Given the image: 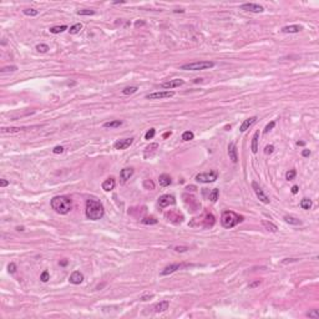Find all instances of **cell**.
Returning <instances> with one entry per match:
<instances>
[{"instance_id": "obj_1", "label": "cell", "mask_w": 319, "mask_h": 319, "mask_svg": "<svg viewBox=\"0 0 319 319\" xmlns=\"http://www.w3.org/2000/svg\"><path fill=\"white\" fill-rule=\"evenodd\" d=\"M86 217L91 221H99L105 215V208L102 203L97 201L95 198H90L86 201V208H85Z\"/></svg>"}, {"instance_id": "obj_2", "label": "cell", "mask_w": 319, "mask_h": 319, "mask_svg": "<svg viewBox=\"0 0 319 319\" xmlns=\"http://www.w3.org/2000/svg\"><path fill=\"white\" fill-rule=\"evenodd\" d=\"M51 208L56 213L66 215L71 211L72 202H71V199L66 196H55L51 199Z\"/></svg>"}, {"instance_id": "obj_3", "label": "cell", "mask_w": 319, "mask_h": 319, "mask_svg": "<svg viewBox=\"0 0 319 319\" xmlns=\"http://www.w3.org/2000/svg\"><path fill=\"white\" fill-rule=\"evenodd\" d=\"M242 221H243V217L237 215L236 212H232V211H224L222 216H221V224H222L224 228H228V229L236 227Z\"/></svg>"}, {"instance_id": "obj_4", "label": "cell", "mask_w": 319, "mask_h": 319, "mask_svg": "<svg viewBox=\"0 0 319 319\" xmlns=\"http://www.w3.org/2000/svg\"><path fill=\"white\" fill-rule=\"evenodd\" d=\"M215 66L213 61H196V63H189L181 66V70H191V71H198V70H207Z\"/></svg>"}, {"instance_id": "obj_5", "label": "cell", "mask_w": 319, "mask_h": 319, "mask_svg": "<svg viewBox=\"0 0 319 319\" xmlns=\"http://www.w3.org/2000/svg\"><path fill=\"white\" fill-rule=\"evenodd\" d=\"M218 177L217 171H210V172H203V173H198L196 176V181L201 183H212L215 182Z\"/></svg>"}, {"instance_id": "obj_6", "label": "cell", "mask_w": 319, "mask_h": 319, "mask_svg": "<svg viewBox=\"0 0 319 319\" xmlns=\"http://www.w3.org/2000/svg\"><path fill=\"white\" fill-rule=\"evenodd\" d=\"M173 95H175V92L173 91H170V90L156 91V92H152V94L146 95V99H148V100H160V99H167V97H172Z\"/></svg>"}, {"instance_id": "obj_7", "label": "cell", "mask_w": 319, "mask_h": 319, "mask_svg": "<svg viewBox=\"0 0 319 319\" xmlns=\"http://www.w3.org/2000/svg\"><path fill=\"white\" fill-rule=\"evenodd\" d=\"M252 188H253V191H254V193H256V196L259 198V201H260V202L265 203V205H268V203L271 202V199L268 198V196H267V194H265V193L263 192V189L259 187V185L257 183V182H252Z\"/></svg>"}, {"instance_id": "obj_8", "label": "cell", "mask_w": 319, "mask_h": 319, "mask_svg": "<svg viewBox=\"0 0 319 319\" xmlns=\"http://www.w3.org/2000/svg\"><path fill=\"white\" fill-rule=\"evenodd\" d=\"M186 267H189V264H185V263H175V264H171L166 267L163 271L161 272V276H168V274L173 273L178 269H182V268H186Z\"/></svg>"}, {"instance_id": "obj_9", "label": "cell", "mask_w": 319, "mask_h": 319, "mask_svg": "<svg viewBox=\"0 0 319 319\" xmlns=\"http://www.w3.org/2000/svg\"><path fill=\"white\" fill-rule=\"evenodd\" d=\"M175 202H176V199L173 196H171V194H163V196L158 198V205L162 208L168 207L170 205H175Z\"/></svg>"}, {"instance_id": "obj_10", "label": "cell", "mask_w": 319, "mask_h": 319, "mask_svg": "<svg viewBox=\"0 0 319 319\" xmlns=\"http://www.w3.org/2000/svg\"><path fill=\"white\" fill-rule=\"evenodd\" d=\"M185 84L183 80L181 79H175V80H170V81H166L161 84V87L162 88H166V90H171V88H176V87H180L182 86Z\"/></svg>"}, {"instance_id": "obj_11", "label": "cell", "mask_w": 319, "mask_h": 319, "mask_svg": "<svg viewBox=\"0 0 319 319\" xmlns=\"http://www.w3.org/2000/svg\"><path fill=\"white\" fill-rule=\"evenodd\" d=\"M241 9L242 10H246V11H251V13H262L264 10L262 5H259V4H253V3L243 4V5H241Z\"/></svg>"}, {"instance_id": "obj_12", "label": "cell", "mask_w": 319, "mask_h": 319, "mask_svg": "<svg viewBox=\"0 0 319 319\" xmlns=\"http://www.w3.org/2000/svg\"><path fill=\"white\" fill-rule=\"evenodd\" d=\"M134 142V139H122V140H118L116 142L114 143V147L116 150H126L127 147H130Z\"/></svg>"}, {"instance_id": "obj_13", "label": "cell", "mask_w": 319, "mask_h": 319, "mask_svg": "<svg viewBox=\"0 0 319 319\" xmlns=\"http://www.w3.org/2000/svg\"><path fill=\"white\" fill-rule=\"evenodd\" d=\"M69 281H70V283H72V284H81L84 281V274L79 271H75L71 273Z\"/></svg>"}, {"instance_id": "obj_14", "label": "cell", "mask_w": 319, "mask_h": 319, "mask_svg": "<svg viewBox=\"0 0 319 319\" xmlns=\"http://www.w3.org/2000/svg\"><path fill=\"white\" fill-rule=\"evenodd\" d=\"M228 155H229V160H232V162L236 163L238 161V152H237L236 143L231 142L228 145Z\"/></svg>"}, {"instance_id": "obj_15", "label": "cell", "mask_w": 319, "mask_h": 319, "mask_svg": "<svg viewBox=\"0 0 319 319\" xmlns=\"http://www.w3.org/2000/svg\"><path fill=\"white\" fill-rule=\"evenodd\" d=\"M256 121H257V116H252V117H249V118L244 120V121H243V123L241 125V127H239V131H241V132H244V131H247V130H248V128H249L251 126H253V125H254Z\"/></svg>"}, {"instance_id": "obj_16", "label": "cell", "mask_w": 319, "mask_h": 319, "mask_svg": "<svg viewBox=\"0 0 319 319\" xmlns=\"http://www.w3.org/2000/svg\"><path fill=\"white\" fill-rule=\"evenodd\" d=\"M302 30V26L300 25H288L282 28V31L286 34H294V33H299Z\"/></svg>"}, {"instance_id": "obj_17", "label": "cell", "mask_w": 319, "mask_h": 319, "mask_svg": "<svg viewBox=\"0 0 319 319\" xmlns=\"http://www.w3.org/2000/svg\"><path fill=\"white\" fill-rule=\"evenodd\" d=\"M258 141H259V131H256L253 137H252V145H251V150L253 153L258 152Z\"/></svg>"}, {"instance_id": "obj_18", "label": "cell", "mask_w": 319, "mask_h": 319, "mask_svg": "<svg viewBox=\"0 0 319 319\" xmlns=\"http://www.w3.org/2000/svg\"><path fill=\"white\" fill-rule=\"evenodd\" d=\"M115 186H116V182H115V180L112 178V177H110V178H107L106 181H104V183H102V189H105V191H112V189L115 188Z\"/></svg>"}, {"instance_id": "obj_19", "label": "cell", "mask_w": 319, "mask_h": 319, "mask_svg": "<svg viewBox=\"0 0 319 319\" xmlns=\"http://www.w3.org/2000/svg\"><path fill=\"white\" fill-rule=\"evenodd\" d=\"M158 182H160V186H162V187H167V186H170L171 182H172V180H171V177L166 175V173H163L158 177Z\"/></svg>"}, {"instance_id": "obj_20", "label": "cell", "mask_w": 319, "mask_h": 319, "mask_svg": "<svg viewBox=\"0 0 319 319\" xmlns=\"http://www.w3.org/2000/svg\"><path fill=\"white\" fill-rule=\"evenodd\" d=\"M168 305H170L168 300H162V302H160L158 304L155 305V312H156V313L165 312V311H167V309H168Z\"/></svg>"}, {"instance_id": "obj_21", "label": "cell", "mask_w": 319, "mask_h": 319, "mask_svg": "<svg viewBox=\"0 0 319 319\" xmlns=\"http://www.w3.org/2000/svg\"><path fill=\"white\" fill-rule=\"evenodd\" d=\"M134 175V168H123V170H121V172H120V176H121V178L123 181H127V180H130V177Z\"/></svg>"}, {"instance_id": "obj_22", "label": "cell", "mask_w": 319, "mask_h": 319, "mask_svg": "<svg viewBox=\"0 0 319 319\" xmlns=\"http://www.w3.org/2000/svg\"><path fill=\"white\" fill-rule=\"evenodd\" d=\"M262 224L264 226V228L267 229V231H269V232L276 233V232L278 231L277 226H276V224H273L272 222H269V221H265V219H263V221H262Z\"/></svg>"}, {"instance_id": "obj_23", "label": "cell", "mask_w": 319, "mask_h": 319, "mask_svg": "<svg viewBox=\"0 0 319 319\" xmlns=\"http://www.w3.org/2000/svg\"><path fill=\"white\" fill-rule=\"evenodd\" d=\"M122 125V121L120 120H114V121H107L104 123V127L106 128H116V127H120Z\"/></svg>"}, {"instance_id": "obj_24", "label": "cell", "mask_w": 319, "mask_h": 319, "mask_svg": "<svg viewBox=\"0 0 319 319\" xmlns=\"http://www.w3.org/2000/svg\"><path fill=\"white\" fill-rule=\"evenodd\" d=\"M21 130H24V127H1L3 134H16Z\"/></svg>"}, {"instance_id": "obj_25", "label": "cell", "mask_w": 319, "mask_h": 319, "mask_svg": "<svg viewBox=\"0 0 319 319\" xmlns=\"http://www.w3.org/2000/svg\"><path fill=\"white\" fill-rule=\"evenodd\" d=\"M65 30H68V26L59 25V26H52V28H50V33L51 34H60V33L65 31Z\"/></svg>"}, {"instance_id": "obj_26", "label": "cell", "mask_w": 319, "mask_h": 319, "mask_svg": "<svg viewBox=\"0 0 319 319\" xmlns=\"http://www.w3.org/2000/svg\"><path fill=\"white\" fill-rule=\"evenodd\" d=\"M284 221H286L287 223H290V224H294V226L302 224V221H299L298 218H295V217H292V216H284Z\"/></svg>"}, {"instance_id": "obj_27", "label": "cell", "mask_w": 319, "mask_h": 319, "mask_svg": "<svg viewBox=\"0 0 319 319\" xmlns=\"http://www.w3.org/2000/svg\"><path fill=\"white\" fill-rule=\"evenodd\" d=\"M312 201L309 198H303L302 201H300V207L303 208V210H311V207H312Z\"/></svg>"}, {"instance_id": "obj_28", "label": "cell", "mask_w": 319, "mask_h": 319, "mask_svg": "<svg viewBox=\"0 0 319 319\" xmlns=\"http://www.w3.org/2000/svg\"><path fill=\"white\" fill-rule=\"evenodd\" d=\"M82 29V24L81 23H77V24H74L71 28H70V30H69V33L70 34H72V35H75V34H79L80 33V30Z\"/></svg>"}, {"instance_id": "obj_29", "label": "cell", "mask_w": 319, "mask_h": 319, "mask_svg": "<svg viewBox=\"0 0 319 319\" xmlns=\"http://www.w3.org/2000/svg\"><path fill=\"white\" fill-rule=\"evenodd\" d=\"M218 196H219V189H218V188L212 189L211 193H210V199H211V202H216L217 199H218Z\"/></svg>"}, {"instance_id": "obj_30", "label": "cell", "mask_w": 319, "mask_h": 319, "mask_svg": "<svg viewBox=\"0 0 319 319\" xmlns=\"http://www.w3.org/2000/svg\"><path fill=\"white\" fill-rule=\"evenodd\" d=\"M139 90L137 88V86H130V87H125L122 90V94L123 95H132V94H135V92Z\"/></svg>"}, {"instance_id": "obj_31", "label": "cell", "mask_w": 319, "mask_h": 319, "mask_svg": "<svg viewBox=\"0 0 319 319\" xmlns=\"http://www.w3.org/2000/svg\"><path fill=\"white\" fill-rule=\"evenodd\" d=\"M36 50L39 51V52H41V54H45V52H47L49 50H50V49H49V46L46 45V44H38L36 45Z\"/></svg>"}, {"instance_id": "obj_32", "label": "cell", "mask_w": 319, "mask_h": 319, "mask_svg": "<svg viewBox=\"0 0 319 319\" xmlns=\"http://www.w3.org/2000/svg\"><path fill=\"white\" fill-rule=\"evenodd\" d=\"M193 139H194V135H193L192 131H186L182 134V140L183 141H191Z\"/></svg>"}, {"instance_id": "obj_33", "label": "cell", "mask_w": 319, "mask_h": 319, "mask_svg": "<svg viewBox=\"0 0 319 319\" xmlns=\"http://www.w3.org/2000/svg\"><path fill=\"white\" fill-rule=\"evenodd\" d=\"M157 148H158V143H151L150 146H147V147H146V152H145V157L148 156V152H153L155 150H157Z\"/></svg>"}, {"instance_id": "obj_34", "label": "cell", "mask_w": 319, "mask_h": 319, "mask_svg": "<svg viewBox=\"0 0 319 319\" xmlns=\"http://www.w3.org/2000/svg\"><path fill=\"white\" fill-rule=\"evenodd\" d=\"M95 11L90 10V9H82V10H77V15H94Z\"/></svg>"}, {"instance_id": "obj_35", "label": "cell", "mask_w": 319, "mask_h": 319, "mask_svg": "<svg viewBox=\"0 0 319 319\" xmlns=\"http://www.w3.org/2000/svg\"><path fill=\"white\" fill-rule=\"evenodd\" d=\"M155 135H156V130H155V128H150L145 135V140H151V139H153Z\"/></svg>"}, {"instance_id": "obj_36", "label": "cell", "mask_w": 319, "mask_h": 319, "mask_svg": "<svg viewBox=\"0 0 319 319\" xmlns=\"http://www.w3.org/2000/svg\"><path fill=\"white\" fill-rule=\"evenodd\" d=\"M142 223L143 224H156L157 223V219L153 218V217H147V218H143L142 219Z\"/></svg>"}, {"instance_id": "obj_37", "label": "cell", "mask_w": 319, "mask_h": 319, "mask_svg": "<svg viewBox=\"0 0 319 319\" xmlns=\"http://www.w3.org/2000/svg\"><path fill=\"white\" fill-rule=\"evenodd\" d=\"M24 14L28 15V16H36V15L39 14V11L35 10V9H25V10H24Z\"/></svg>"}, {"instance_id": "obj_38", "label": "cell", "mask_w": 319, "mask_h": 319, "mask_svg": "<svg viewBox=\"0 0 319 319\" xmlns=\"http://www.w3.org/2000/svg\"><path fill=\"white\" fill-rule=\"evenodd\" d=\"M143 187L146 189H153L155 188V183L152 182L151 180H145L143 181Z\"/></svg>"}, {"instance_id": "obj_39", "label": "cell", "mask_w": 319, "mask_h": 319, "mask_svg": "<svg viewBox=\"0 0 319 319\" xmlns=\"http://www.w3.org/2000/svg\"><path fill=\"white\" fill-rule=\"evenodd\" d=\"M16 70H17V66L11 65V66H5V68H3L0 71L4 74V72H9V71H16Z\"/></svg>"}, {"instance_id": "obj_40", "label": "cell", "mask_w": 319, "mask_h": 319, "mask_svg": "<svg viewBox=\"0 0 319 319\" xmlns=\"http://www.w3.org/2000/svg\"><path fill=\"white\" fill-rule=\"evenodd\" d=\"M295 175H297V172H295V170H289L286 173V178L288 180V181H292L295 177Z\"/></svg>"}, {"instance_id": "obj_41", "label": "cell", "mask_w": 319, "mask_h": 319, "mask_svg": "<svg viewBox=\"0 0 319 319\" xmlns=\"http://www.w3.org/2000/svg\"><path fill=\"white\" fill-rule=\"evenodd\" d=\"M307 317H309V318H314V319H318V318H319V313H318V309H313L312 312L307 313Z\"/></svg>"}, {"instance_id": "obj_42", "label": "cell", "mask_w": 319, "mask_h": 319, "mask_svg": "<svg viewBox=\"0 0 319 319\" xmlns=\"http://www.w3.org/2000/svg\"><path fill=\"white\" fill-rule=\"evenodd\" d=\"M276 126V121H272V122H269L267 126H265V128H264V131H263V134H268L269 131L272 130V128Z\"/></svg>"}, {"instance_id": "obj_43", "label": "cell", "mask_w": 319, "mask_h": 319, "mask_svg": "<svg viewBox=\"0 0 319 319\" xmlns=\"http://www.w3.org/2000/svg\"><path fill=\"white\" fill-rule=\"evenodd\" d=\"M40 279H41L42 282H47L49 279H50V276H49V272L47 271H44L41 273V276H40Z\"/></svg>"}, {"instance_id": "obj_44", "label": "cell", "mask_w": 319, "mask_h": 319, "mask_svg": "<svg viewBox=\"0 0 319 319\" xmlns=\"http://www.w3.org/2000/svg\"><path fill=\"white\" fill-rule=\"evenodd\" d=\"M273 151H274V146L273 145L265 146V148H264V153L265 155H271V153H273Z\"/></svg>"}, {"instance_id": "obj_45", "label": "cell", "mask_w": 319, "mask_h": 319, "mask_svg": "<svg viewBox=\"0 0 319 319\" xmlns=\"http://www.w3.org/2000/svg\"><path fill=\"white\" fill-rule=\"evenodd\" d=\"M8 271H9V273H15L16 272V264L15 263H10L8 265Z\"/></svg>"}, {"instance_id": "obj_46", "label": "cell", "mask_w": 319, "mask_h": 319, "mask_svg": "<svg viewBox=\"0 0 319 319\" xmlns=\"http://www.w3.org/2000/svg\"><path fill=\"white\" fill-rule=\"evenodd\" d=\"M52 152L54 153H63L64 152V147L63 146H56V147H54V150H52Z\"/></svg>"}, {"instance_id": "obj_47", "label": "cell", "mask_w": 319, "mask_h": 319, "mask_svg": "<svg viewBox=\"0 0 319 319\" xmlns=\"http://www.w3.org/2000/svg\"><path fill=\"white\" fill-rule=\"evenodd\" d=\"M297 260H298V258H286V259H283V260H282V263H283V264H287V263L297 262Z\"/></svg>"}, {"instance_id": "obj_48", "label": "cell", "mask_w": 319, "mask_h": 319, "mask_svg": "<svg viewBox=\"0 0 319 319\" xmlns=\"http://www.w3.org/2000/svg\"><path fill=\"white\" fill-rule=\"evenodd\" d=\"M187 249H188V247H178V246L175 247V251L176 252H186Z\"/></svg>"}, {"instance_id": "obj_49", "label": "cell", "mask_w": 319, "mask_h": 319, "mask_svg": "<svg viewBox=\"0 0 319 319\" xmlns=\"http://www.w3.org/2000/svg\"><path fill=\"white\" fill-rule=\"evenodd\" d=\"M259 284H260V279H257L256 282L251 283V284H249V288H256V287H258Z\"/></svg>"}, {"instance_id": "obj_50", "label": "cell", "mask_w": 319, "mask_h": 319, "mask_svg": "<svg viewBox=\"0 0 319 319\" xmlns=\"http://www.w3.org/2000/svg\"><path fill=\"white\" fill-rule=\"evenodd\" d=\"M8 185H9V181L4 180V178H1V180H0V187H6Z\"/></svg>"}, {"instance_id": "obj_51", "label": "cell", "mask_w": 319, "mask_h": 319, "mask_svg": "<svg viewBox=\"0 0 319 319\" xmlns=\"http://www.w3.org/2000/svg\"><path fill=\"white\" fill-rule=\"evenodd\" d=\"M290 191H292V193H293V194H297V193H298V191H299V187H298V186H293Z\"/></svg>"}, {"instance_id": "obj_52", "label": "cell", "mask_w": 319, "mask_h": 319, "mask_svg": "<svg viewBox=\"0 0 319 319\" xmlns=\"http://www.w3.org/2000/svg\"><path fill=\"white\" fill-rule=\"evenodd\" d=\"M309 155H311V151H309V150H303V151H302V156L303 157H308Z\"/></svg>"}, {"instance_id": "obj_53", "label": "cell", "mask_w": 319, "mask_h": 319, "mask_svg": "<svg viewBox=\"0 0 319 319\" xmlns=\"http://www.w3.org/2000/svg\"><path fill=\"white\" fill-rule=\"evenodd\" d=\"M153 298V294H150V295H143V297H141V299L142 300H148V299H151Z\"/></svg>"}, {"instance_id": "obj_54", "label": "cell", "mask_w": 319, "mask_h": 319, "mask_svg": "<svg viewBox=\"0 0 319 319\" xmlns=\"http://www.w3.org/2000/svg\"><path fill=\"white\" fill-rule=\"evenodd\" d=\"M297 145H298V146H304L305 142H303V141H298V142H297Z\"/></svg>"}, {"instance_id": "obj_55", "label": "cell", "mask_w": 319, "mask_h": 319, "mask_svg": "<svg viewBox=\"0 0 319 319\" xmlns=\"http://www.w3.org/2000/svg\"><path fill=\"white\" fill-rule=\"evenodd\" d=\"M60 264H61V265H66V264H68V260L65 259V260H63V262H60Z\"/></svg>"}, {"instance_id": "obj_56", "label": "cell", "mask_w": 319, "mask_h": 319, "mask_svg": "<svg viewBox=\"0 0 319 319\" xmlns=\"http://www.w3.org/2000/svg\"><path fill=\"white\" fill-rule=\"evenodd\" d=\"M173 11L175 13H183L185 10H182V9H180V10H178V9H176V10H173Z\"/></svg>"}, {"instance_id": "obj_57", "label": "cell", "mask_w": 319, "mask_h": 319, "mask_svg": "<svg viewBox=\"0 0 319 319\" xmlns=\"http://www.w3.org/2000/svg\"><path fill=\"white\" fill-rule=\"evenodd\" d=\"M135 25H136V26H140V25H145V23H140V21H137Z\"/></svg>"}, {"instance_id": "obj_58", "label": "cell", "mask_w": 319, "mask_h": 319, "mask_svg": "<svg viewBox=\"0 0 319 319\" xmlns=\"http://www.w3.org/2000/svg\"><path fill=\"white\" fill-rule=\"evenodd\" d=\"M16 229H17V231H24V228H23V227H17Z\"/></svg>"}]
</instances>
